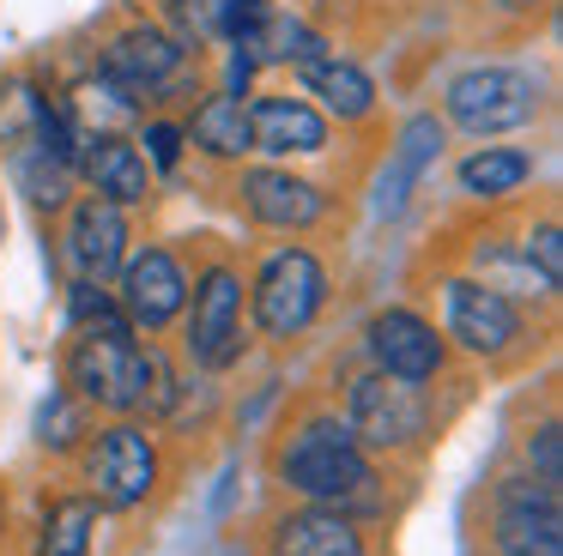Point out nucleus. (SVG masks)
Here are the masks:
<instances>
[{
    "label": "nucleus",
    "instance_id": "a211bd4d",
    "mask_svg": "<svg viewBox=\"0 0 563 556\" xmlns=\"http://www.w3.org/2000/svg\"><path fill=\"white\" fill-rule=\"evenodd\" d=\"M437 152H442V127H437V115H412V121L400 127V145H394L388 169H382V193H376L382 212H400L406 193H412V181L424 176V164H430Z\"/></svg>",
    "mask_w": 563,
    "mask_h": 556
},
{
    "label": "nucleus",
    "instance_id": "9d476101",
    "mask_svg": "<svg viewBox=\"0 0 563 556\" xmlns=\"http://www.w3.org/2000/svg\"><path fill=\"white\" fill-rule=\"evenodd\" d=\"M188 302V285H183V266L170 260L164 248H146L128 260L122 273V314L128 326H146V333H158L164 321H176Z\"/></svg>",
    "mask_w": 563,
    "mask_h": 556
},
{
    "label": "nucleus",
    "instance_id": "1a4fd4ad",
    "mask_svg": "<svg viewBox=\"0 0 563 556\" xmlns=\"http://www.w3.org/2000/svg\"><path fill=\"white\" fill-rule=\"evenodd\" d=\"M369 357L394 381H430L442 369V338L430 321H418L412 309H388L369 321Z\"/></svg>",
    "mask_w": 563,
    "mask_h": 556
},
{
    "label": "nucleus",
    "instance_id": "20e7f679",
    "mask_svg": "<svg viewBox=\"0 0 563 556\" xmlns=\"http://www.w3.org/2000/svg\"><path fill=\"white\" fill-rule=\"evenodd\" d=\"M539 115V85L515 67H473L449 85V121L466 133H509Z\"/></svg>",
    "mask_w": 563,
    "mask_h": 556
},
{
    "label": "nucleus",
    "instance_id": "c85d7f7f",
    "mask_svg": "<svg viewBox=\"0 0 563 556\" xmlns=\"http://www.w3.org/2000/svg\"><path fill=\"white\" fill-rule=\"evenodd\" d=\"M527 459L539 466V483L558 490V483H563V435H558V423H545V430L527 442Z\"/></svg>",
    "mask_w": 563,
    "mask_h": 556
},
{
    "label": "nucleus",
    "instance_id": "39448f33",
    "mask_svg": "<svg viewBox=\"0 0 563 556\" xmlns=\"http://www.w3.org/2000/svg\"><path fill=\"white\" fill-rule=\"evenodd\" d=\"M86 478H91V496H98L103 508H140L152 496V483H158V447H152L146 430H134V423H115V430H103L98 442H91L86 454Z\"/></svg>",
    "mask_w": 563,
    "mask_h": 556
},
{
    "label": "nucleus",
    "instance_id": "b1692460",
    "mask_svg": "<svg viewBox=\"0 0 563 556\" xmlns=\"http://www.w3.org/2000/svg\"><path fill=\"white\" fill-rule=\"evenodd\" d=\"M86 435V411L74 405V393H49V405L37 411V442L43 447H74Z\"/></svg>",
    "mask_w": 563,
    "mask_h": 556
},
{
    "label": "nucleus",
    "instance_id": "7ed1b4c3",
    "mask_svg": "<svg viewBox=\"0 0 563 556\" xmlns=\"http://www.w3.org/2000/svg\"><path fill=\"white\" fill-rule=\"evenodd\" d=\"M321 297H328V273L309 248H279L267 266H261L255 285V321L267 338H297L309 321H316Z\"/></svg>",
    "mask_w": 563,
    "mask_h": 556
},
{
    "label": "nucleus",
    "instance_id": "412c9836",
    "mask_svg": "<svg viewBox=\"0 0 563 556\" xmlns=\"http://www.w3.org/2000/svg\"><path fill=\"white\" fill-rule=\"evenodd\" d=\"M188 140H195L207 157H243V152H255V145H249V109L236 103L231 91H224V97H207V103L195 109V127H188Z\"/></svg>",
    "mask_w": 563,
    "mask_h": 556
},
{
    "label": "nucleus",
    "instance_id": "f3484780",
    "mask_svg": "<svg viewBox=\"0 0 563 556\" xmlns=\"http://www.w3.org/2000/svg\"><path fill=\"white\" fill-rule=\"evenodd\" d=\"M79 164H86V176H91V188H98V200H110V205H140V200L152 193L146 157H140L134 145H122V140H86Z\"/></svg>",
    "mask_w": 563,
    "mask_h": 556
},
{
    "label": "nucleus",
    "instance_id": "dca6fc26",
    "mask_svg": "<svg viewBox=\"0 0 563 556\" xmlns=\"http://www.w3.org/2000/svg\"><path fill=\"white\" fill-rule=\"evenodd\" d=\"M243 205L273 230H303L321 218V193L309 181L285 176V169H249L243 176Z\"/></svg>",
    "mask_w": 563,
    "mask_h": 556
},
{
    "label": "nucleus",
    "instance_id": "f257e3e1",
    "mask_svg": "<svg viewBox=\"0 0 563 556\" xmlns=\"http://www.w3.org/2000/svg\"><path fill=\"white\" fill-rule=\"evenodd\" d=\"M279 478L291 483L297 496H309V502L321 508H376V471H369L364 447H357V435L345 430L340 418H309L303 430L291 435V447H285L279 459Z\"/></svg>",
    "mask_w": 563,
    "mask_h": 556
},
{
    "label": "nucleus",
    "instance_id": "cd10ccee",
    "mask_svg": "<svg viewBox=\"0 0 563 556\" xmlns=\"http://www.w3.org/2000/svg\"><path fill=\"white\" fill-rule=\"evenodd\" d=\"M74 326L79 333H86V326H128V314L115 309V297L103 285H86V278H79L74 285Z\"/></svg>",
    "mask_w": 563,
    "mask_h": 556
},
{
    "label": "nucleus",
    "instance_id": "6e6552de",
    "mask_svg": "<svg viewBox=\"0 0 563 556\" xmlns=\"http://www.w3.org/2000/svg\"><path fill=\"white\" fill-rule=\"evenodd\" d=\"M442 290H449V333L473 357H497V351H509L521 338V314H515V302L503 290L478 285V278H449Z\"/></svg>",
    "mask_w": 563,
    "mask_h": 556
},
{
    "label": "nucleus",
    "instance_id": "423d86ee",
    "mask_svg": "<svg viewBox=\"0 0 563 556\" xmlns=\"http://www.w3.org/2000/svg\"><path fill=\"white\" fill-rule=\"evenodd\" d=\"M188 357L200 369H231L243 357V285L231 266H207L195 285V314H188Z\"/></svg>",
    "mask_w": 563,
    "mask_h": 556
},
{
    "label": "nucleus",
    "instance_id": "5701e85b",
    "mask_svg": "<svg viewBox=\"0 0 563 556\" xmlns=\"http://www.w3.org/2000/svg\"><path fill=\"white\" fill-rule=\"evenodd\" d=\"M91 526H98V502H86V496L55 502L49 520H43L37 556H91Z\"/></svg>",
    "mask_w": 563,
    "mask_h": 556
},
{
    "label": "nucleus",
    "instance_id": "f8f14e48",
    "mask_svg": "<svg viewBox=\"0 0 563 556\" xmlns=\"http://www.w3.org/2000/svg\"><path fill=\"white\" fill-rule=\"evenodd\" d=\"M183 60H188V48L176 43V36L152 31V24H134V31H122V36L110 43L103 73L140 97V91H158V85H170L176 73H183Z\"/></svg>",
    "mask_w": 563,
    "mask_h": 556
},
{
    "label": "nucleus",
    "instance_id": "6ab92c4d",
    "mask_svg": "<svg viewBox=\"0 0 563 556\" xmlns=\"http://www.w3.org/2000/svg\"><path fill=\"white\" fill-rule=\"evenodd\" d=\"M303 85H309V97H321L340 121H364L369 109H376V91H369V79L352 60H303Z\"/></svg>",
    "mask_w": 563,
    "mask_h": 556
},
{
    "label": "nucleus",
    "instance_id": "bb28decb",
    "mask_svg": "<svg viewBox=\"0 0 563 556\" xmlns=\"http://www.w3.org/2000/svg\"><path fill=\"white\" fill-rule=\"evenodd\" d=\"M527 266H539V285H545V297L563 285V230H558V224H539L533 236H527Z\"/></svg>",
    "mask_w": 563,
    "mask_h": 556
},
{
    "label": "nucleus",
    "instance_id": "2eb2a0df",
    "mask_svg": "<svg viewBox=\"0 0 563 556\" xmlns=\"http://www.w3.org/2000/svg\"><path fill=\"white\" fill-rule=\"evenodd\" d=\"M273 556H364V532L340 508H303L273 526Z\"/></svg>",
    "mask_w": 563,
    "mask_h": 556
},
{
    "label": "nucleus",
    "instance_id": "aec40b11",
    "mask_svg": "<svg viewBox=\"0 0 563 556\" xmlns=\"http://www.w3.org/2000/svg\"><path fill=\"white\" fill-rule=\"evenodd\" d=\"M134 115H140L134 91L115 85L110 73H103V79L74 85V103H67V121H86V127H91L86 140H115V127H128Z\"/></svg>",
    "mask_w": 563,
    "mask_h": 556
},
{
    "label": "nucleus",
    "instance_id": "0eeeda50",
    "mask_svg": "<svg viewBox=\"0 0 563 556\" xmlns=\"http://www.w3.org/2000/svg\"><path fill=\"white\" fill-rule=\"evenodd\" d=\"M345 430L357 435V447H406L424 435V399L412 381H394V375H357L352 381V418Z\"/></svg>",
    "mask_w": 563,
    "mask_h": 556
},
{
    "label": "nucleus",
    "instance_id": "c756f323",
    "mask_svg": "<svg viewBox=\"0 0 563 556\" xmlns=\"http://www.w3.org/2000/svg\"><path fill=\"white\" fill-rule=\"evenodd\" d=\"M170 7V19L183 24V36H212V12H219V0H164Z\"/></svg>",
    "mask_w": 563,
    "mask_h": 556
},
{
    "label": "nucleus",
    "instance_id": "393cba45",
    "mask_svg": "<svg viewBox=\"0 0 563 556\" xmlns=\"http://www.w3.org/2000/svg\"><path fill=\"white\" fill-rule=\"evenodd\" d=\"M67 169H74V164H62V157H43V152H37V157H25V164H19V176H25V193H31V200L55 212V205L67 200Z\"/></svg>",
    "mask_w": 563,
    "mask_h": 556
},
{
    "label": "nucleus",
    "instance_id": "4468645a",
    "mask_svg": "<svg viewBox=\"0 0 563 556\" xmlns=\"http://www.w3.org/2000/svg\"><path fill=\"white\" fill-rule=\"evenodd\" d=\"M497 544L515 556H558L563 551V514L558 490H509L497 508Z\"/></svg>",
    "mask_w": 563,
    "mask_h": 556
},
{
    "label": "nucleus",
    "instance_id": "a878e982",
    "mask_svg": "<svg viewBox=\"0 0 563 556\" xmlns=\"http://www.w3.org/2000/svg\"><path fill=\"white\" fill-rule=\"evenodd\" d=\"M267 0H219V12H212V31L219 36H231L236 48H249L255 43V31L267 24Z\"/></svg>",
    "mask_w": 563,
    "mask_h": 556
},
{
    "label": "nucleus",
    "instance_id": "f03ea898",
    "mask_svg": "<svg viewBox=\"0 0 563 556\" xmlns=\"http://www.w3.org/2000/svg\"><path fill=\"white\" fill-rule=\"evenodd\" d=\"M67 387L86 405L103 411H134L140 405V345L128 326H86L67 351Z\"/></svg>",
    "mask_w": 563,
    "mask_h": 556
},
{
    "label": "nucleus",
    "instance_id": "ddd939ff",
    "mask_svg": "<svg viewBox=\"0 0 563 556\" xmlns=\"http://www.w3.org/2000/svg\"><path fill=\"white\" fill-rule=\"evenodd\" d=\"M249 145L273 157H309L328 145V121L303 103V97H261L249 109Z\"/></svg>",
    "mask_w": 563,
    "mask_h": 556
},
{
    "label": "nucleus",
    "instance_id": "9b49d317",
    "mask_svg": "<svg viewBox=\"0 0 563 556\" xmlns=\"http://www.w3.org/2000/svg\"><path fill=\"white\" fill-rule=\"evenodd\" d=\"M122 254H128L122 205H110V200L74 205V218H67V266H74L86 285H103V278L122 266Z\"/></svg>",
    "mask_w": 563,
    "mask_h": 556
},
{
    "label": "nucleus",
    "instance_id": "4be33fe9",
    "mask_svg": "<svg viewBox=\"0 0 563 556\" xmlns=\"http://www.w3.org/2000/svg\"><path fill=\"white\" fill-rule=\"evenodd\" d=\"M527 176H533V157L509 152V145H485V152H473L461 164V188L478 193V200H490V193H515Z\"/></svg>",
    "mask_w": 563,
    "mask_h": 556
},
{
    "label": "nucleus",
    "instance_id": "7c9ffc66",
    "mask_svg": "<svg viewBox=\"0 0 563 556\" xmlns=\"http://www.w3.org/2000/svg\"><path fill=\"white\" fill-rule=\"evenodd\" d=\"M146 152L158 169H176V157H183V127H170V121H152L146 127Z\"/></svg>",
    "mask_w": 563,
    "mask_h": 556
}]
</instances>
